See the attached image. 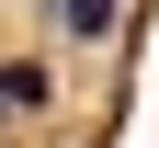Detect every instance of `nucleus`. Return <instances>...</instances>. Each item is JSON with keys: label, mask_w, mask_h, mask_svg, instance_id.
<instances>
[{"label": "nucleus", "mask_w": 159, "mask_h": 148, "mask_svg": "<svg viewBox=\"0 0 159 148\" xmlns=\"http://www.w3.org/2000/svg\"><path fill=\"white\" fill-rule=\"evenodd\" d=\"M46 103H57L46 57H11V69H0V114H46Z\"/></svg>", "instance_id": "nucleus-1"}, {"label": "nucleus", "mask_w": 159, "mask_h": 148, "mask_svg": "<svg viewBox=\"0 0 159 148\" xmlns=\"http://www.w3.org/2000/svg\"><path fill=\"white\" fill-rule=\"evenodd\" d=\"M114 23H125V0H57V34H80V46H102Z\"/></svg>", "instance_id": "nucleus-2"}]
</instances>
